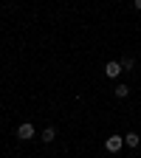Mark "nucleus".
Returning <instances> with one entry per match:
<instances>
[{"label":"nucleus","mask_w":141,"mask_h":158,"mask_svg":"<svg viewBox=\"0 0 141 158\" xmlns=\"http://www.w3.org/2000/svg\"><path fill=\"white\" fill-rule=\"evenodd\" d=\"M122 147H124V135H107V141H105L107 152H118Z\"/></svg>","instance_id":"nucleus-1"},{"label":"nucleus","mask_w":141,"mask_h":158,"mask_svg":"<svg viewBox=\"0 0 141 158\" xmlns=\"http://www.w3.org/2000/svg\"><path fill=\"white\" fill-rule=\"evenodd\" d=\"M37 133H34V124H28V122H23V124H20L17 127V138H20V141H28V138H34Z\"/></svg>","instance_id":"nucleus-2"},{"label":"nucleus","mask_w":141,"mask_h":158,"mask_svg":"<svg viewBox=\"0 0 141 158\" xmlns=\"http://www.w3.org/2000/svg\"><path fill=\"white\" fill-rule=\"evenodd\" d=\"M124 144H127L130 150H135V147L141 144V135H138V133H124Z\"/></svg>","instance_id":"nucleus-3"},{"label":"nucleus","mask_w":141,"mask_h":158,"mask_svg":"<svg viewBox=\"0 0 141 158\" xmlns=\"http://www.w3.org/2000/svg\"><path fill=\"white\" fill-rule=\"evenodd\" d=\"M105 73H107L110 79H116L118 73H122V62H107V65H105Z\"/></svg>","instance_id":"nucleus-4"},{"label":"nucleus","mask_w":141,"mask_h":158,"mask_svg":"<svg viewBox=\"0 0 141 158\" xmlns=\"http://www.w3.org/2000/svg\"><path fill=\"white\" fill-rule=\"evenodd\" d=\"M39 138H43V141H45V144H51V141H54V138H56V130H54V127H45L43 133H39Z\"/></svg>","instance_id":"nucleus-5"},{"label":"nucleus","mask_w":141,"mask_h":158,"mask_svg":"<svg viewBox=\"0 0 141 158\" xmlns=\"http://www.w3.org/2000/svg\"><path fill=\"white\" fill-rule=\"evenodd\" d=\"M113 93H116V99H127V96H130V88H127V85H116Z\"/></svg>","instance_id":"nucleus-6"},{"label":"nucleus","mask_w":141,"mask_h":158,"mask_svg":"<svg viewBox=\"0 0 141 158\" xmlns=\"http://www.w3.org/2000/svg\"><path fill=\"white\" fill-rule=\"evenodd\" d=\"M133 68H135V59L133 56H124L122 59V71H133Z\"/></svg>","instance_id":"nucleus-7"},{"label":"nucleus","mask_w":141,"mask_h":158,"mask_svg":"<svg viewBox=\"0 0 141 158\" xmlns=\"http://www.w3.org/2000/svg\"><path fill=\"white\" fill-rule=\"evenodd\" d=\"M133 6H135V9H138V11H141V0H133Z\"/></svg>","instance_id":"nucleus-8"}]
</instances>
